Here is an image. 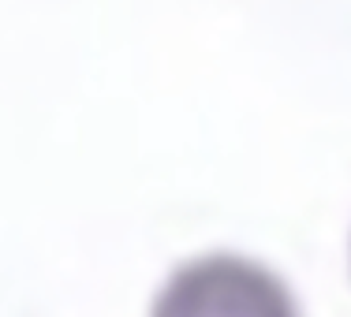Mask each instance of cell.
<instances>
[{"instance_id":"6da1fadb","label":"cell","mask_w":351,"mask_h":317,"mask_svg":"<svg viewBox=\"0 0 351 317\" xmlns=\"http://www.w3.org/2000/svg\"><path fill=\"white\" fill-rule=\"evenodd\" d=\"M146 317H303L273 265L236 250H206L157 283Z\"/></svg>"}]
</instances>
